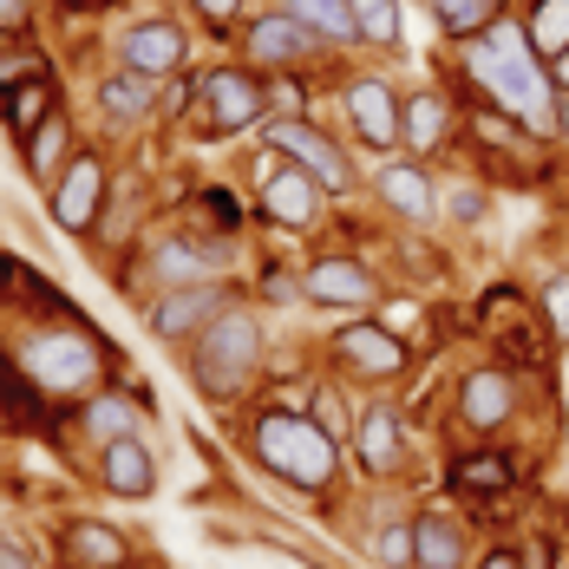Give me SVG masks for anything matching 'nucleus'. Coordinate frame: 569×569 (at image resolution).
Returning a JSON list of instances; mask_svg holds the SVG:
<instances>
[{
	"instance_id": "1",
	"label": "nucleus",
	"mask_w": 569,
	"mask_h": 569,
	"mask_svg": "<svg viewBox=\"0 0 569 569\" xmlns=\"http://www.w3.org/2000/svg\"><path fill=\"white\" fill-rule=\"evenodd\" d=\"M465 79L505 118H517L530 138H557V79H550V59L530 47L523 20L498 13L485 33H471L465 40Z\"/></svg>"
},
{
	"instance_id": "2",
	"label": "nucleus",
	"mask_w": 569,
	"mask_h": 569,
	"mask_svg": "<svg viewBox=\"0 0 569 569\" xmlns=\"http://www.w3.org/2000/svg\"><path fill=\"white\" fill-rule=\"evenodd\" d=\"M249 452L262 458L282 485H295V491H321L335 478V439L315 419L288 412V406H269V412L249 419Z\"/></svg>"
},
{
	"instance_id": "3",
	"label": "nucleus",
	"mask_w": 569,
	"mask_h": 569,
	"mask_svg": "<svg viewBox=\"0 0 569 569\" xmlns=\"http://www.w3.org/2000/svg\"><path fill=\"white\" fill-rule=\"evenodd\" d=\"M256 360H262V328H256V315L223 308V315H210L203 341L190 353V380L210 399H229V393H242V380L256 373Z\"/></svg>"
},
{
	"instance_id": "4",
	"label": "nucleus",
	"mask_w": 569,
	"mask_h": 569,
	"mask_svg": "<svg viewBox=\"0 0 569 569\" xmlns=\"http://www.w3.org/2000/svg\"><path fill=\"white\" fill-rule=\"evenodd\" d=\"M262 106H269V92H262V79H249L242 66H217V72L197 79V124H203L210 138L249 131V124L262 118Z\"/></svg>"
},
{
	"instance_id": "5",
	"label": "nucleus",
	"mask_w": 569,
	"mask_h": 569,
	"mask_svg": "<svg viewBox=\"0 0 569 569\" xmlns=\"http://www.w3.org/2000/svg\"><path fill=\"white\" fill-rule=\"evenodd\" d=\"M269 144L276 151H288L301 171L315 177L328 197H341V190H353V164L341 158V144L328 138V131H315V124H301V118H288V124H269Z\"/></svg>"
},
{
	"instance_id": "6",
	"label": "nucleus",
	"mask_w": 569,
	"mask_h": 569,
	"mask_svg": "<svg viewBox=\"0 0 569 569\" xmlns=\"http://www.w3.org/2000/svg\"><path fill=\"white\" fill-rule=\"evenodd\" d=\"M27 373L40 387H53V393H72V387H86L99 373V347L86 335H40L27 347Z\"/></svg>"
},
{
	"instance_id": "7",
	"label": "nucleus",
	"mask_w": 569,
	"mask_h": 569,
	"mask_svg": "<svg viewBox=\"0 0 569 569\" xmlns=\"http://www.w3.org/2000/svg\"><path fill=\"white\" fill-rule=\"evenodd\" d=\"M99 203H106V164H99V151H79L53 183V223L66 236H86L92 217H99Z\"/></svg>"
},
{
	"instance_id": "8",
	"label": "nucleus",
	"mask_w": 569,
	"mask_h": 569,
	"mask_svg": "<svg viewBox=\"0 0 569 569\" xmlns=\"http://www.w3.org/2000/svg\"><path fill=\"white\" fill-rule=\"evenodd\" d=\"M511 412H517V380L505 367L465 373V387H458V419H465V432H498Z\"/></svg>"
},
{
	"instance_id": "9",
	"label": "nucleus",
	"mask_w": 569,
	"mask_h": 569,
	"mask_svg": "<svg viewBox=\"0 0 569 569\" xmlns=\"http://www.w3.org/2000/svg\"><path fill=\"white\" fill-rule=\"evenodd\" d=\"M301 295L321 301V308H367V301L380 295V282H373V269L353 262V256H321V262L301 276Z\"/></svg>"
},
{
	"instance_id": "10",
	"label": "nucleus",
	"mask_w": 569,
	"mask_h": 569,
	"mask_svg": "<svg viewBox=\"0 0 569 569\" xmlns=\"http://www.w3.org/2000/svg\"><path fill=\"white\" fill-rule=\"evenodd\" d=\"M347 124H353V138L367 144V151H393L399 144V99L387 79H360V86H347Z\"/></svg>"
},
{
	"instance_id": "11",
	"label": "nucleus",
	"mask_w": 569,
	"mask_h": 569,
	"mask_svg": "<svg viewBox=\"0 0 569 569\" xmlns=\"http://www.w3.org/2000/svg\"><path fill=\"white\" fill-rule=\"evenodd\" d=\"M321 203H328V190L301 171V164H288V171H276L262 183V217L282 223V229H315L321 223Z\"/></svg>"
},
{
	"instance_id": "12",
	"label": "nucleus",
	"mask_w": 569,
	"mask_h": 569,
	"mask_svg": "<svg viewBox=\"0 0 569 569\" xmlns=\"http://www.w3.org/2000/svg\"><path fill=\"white\" fill-rule=\"evenodd\" d=\"M335 353L347 360V373H360V380H393L399 367H406V347L380 328V321H353L335 335Z\"/></svg>"
},
{
	"instance_id": "13",
	"label": "nucleus",
	"mask_w": 569,
	"mask_h": 569,
	"mask_svg": "<svg viewBox=\"0 0 569 569\" xmlns=\"http://www.w3.org/2000/svg\"><path fill=\"white\" fill-rule=\"evenodd\" d=\"M183 33H177L171 20H144V27H131L124 33V66L131 72H144V79H171L177 66H183Z\"/></svg>"
},
{
	"instance_id": "14",
	"label": "nucleus",
	"mask_w": 569,
	"mask_h": 569,
	"mask_svg": "<svg viewBox=\"0 0 569 569\" xmlns=\"http://www.w3.org/2000/svg\"><path fill=\"white\" fill-rule=\"evenodd\" d=\"M380 203H387L393 217H406V223H432V217H439V190H432V177L419 171V164H406V158L380 164Z\"/></svg>"
},
{
	"instance_id": "15",
	"label": "nucleus",
	"mask_w": 569,
	"mask_h": 569,
	"mask_svg": "<svg viewBox=\"0 0 569 569\" xmlns=\"http://www.w3.org/2000/svg\"><path fill=\"white\" fill-rule=\"evenodd\" d=\"M249 53H256V66H301V59L315 53V33L295 20V13H262L256 27H249Z\"/></svg>"
},
{
	"instance_id": "16",
	"label": "nucleus",
	"mask_w": 569,
	"mask_h": 569,
	"mask_svg": "<svg viewBox=\"0 0 569 569\" xmlns=\"http://www.w3.org/2000/svg\"><path fill=\"white\" fill-rule=\"evenodd\" d=\"M99 478H106L112 498H151L158 491V458L144 452L138 439H112L106 458H99Z\"/></svg>"
},
{
	"instance_id": "17",
	"label": "nucleus",
	"mask_w": 569,
	"mask_h": 569,
	"mask_svg": "<svg viewBox=\"0 0 569 569\" xmlns=\"http://www.w3.org/2000/svg\"><path fill=\"white\" fill-rule=\"evenodd\" d=\"M203 315H223V295L203 288V282H190V288H171V295L151 308V328H158L164 341H183V335L203 328Z\"/></svg>"
},
{
	"instance_id": "18",
	"label": "nucleus",
	"mask_w": 569,
	"mask_h": 569,
	"mask_svg": "<svg viewBox=\"0 0 569 569\" xmlns=\"http://www.w3.org/2000/svg\"><path fill=\"white\" fill-rule=\"evenodd\" d=\"M412 563L465 569V530H458L452 517H412Z\"/></svg>"
},
{
	"instance_id": "19",
	"label": "nucleus",
	"mask_w": 569,
	"mask_h": 569,
	"mask_svg": "<svg viewBox=\"0 0 569 569\" xmlns=\"http://www.w3.org/2000/svg\"><path fill=\"white\" fill-rule=\"evenodd\" d=\"M446 124H452V106H446L439 92H412V99L399 106V138L412 144V158H426V151L446 138Z\"/></svg>"
},
{
	"instance_id": "20",
	"label": "nucleus",
	"mask_w": 569,
	"mask_h": 569,
	"mask_svg": "<svg viewBox=\"0 0 569 569\" xmlns=\"http://www.w3.org/2000/svg\"><path fill=\"white\" fill-rule=\"evenodd\" d=\"M360 465L367 471H393L399 465V412L393 406H373L360 419Z\"/></svg>"
},
{
	"instance_id": "21",
	"label": "nucleus",
	"mask_w": 569,
	"mask_h": 569,
	"mask_svg": "<svg viewBox=\"0 0 569 569\" xmlns=\"http://www.w3.org/2000/svg\"><path fill=\"white\" fill-rule=\"evenodd\" d=\"M511 471H517V458L471 452V458H458V465H452V485L465 491V498H491V491H505V485H511Z\"/></svg>"
},
{
	"instance_id": "22",
	"label": "nucleus",
	"mask_w": 569,
	"mask_h": 569,
	"mask_svg": "<svg viewBox=\"0 0 569 569\" xmlns=\"http://www.w3.org/2000/svg\"><path fill=\"white\" fill-rule=\"evenodd\" d=\"M66 543H72V563L79 569H118L124 563V537L106 530V523H72Z\"/></svg>"
},
{
	"instance_id": "23",
	"label": "nucleus",
	"mask_w": 569,
	"mask_h": 569,
	"mask_svg": "<svg viewBox=\"0 0 569 569\" xmlns=\"http://www.w3.org/2000/svg\"><path fill=\"white\" fill-rule=\"evenodd\" d=\"M288 13H295L315 40H335V47H341V40H360V33H353V7H347V0H288Z\"/></svg>"
},
{
	"instance_id": "24",
	"label": "nucleus",
	"mask_w": 569,
	"mask_h": 569,
	"mask_svg": "<svg viewBox=\"0 0 569 569\" xmlns=\"http://www.w3.org/2000/svg\"><path fill=\"white\" fill-rule=\"evenodd\" d=\"M498 13H505V0H432V20H439L446 40H471V33H485Z\"/></svg>"
},
{
	"instance_id": "25",
	"label": "nucleus",
	"mask_w": 569,
	"mask_h": 569,
	"mask_svg": "<svg viewBox=\"0 0 569 569\" xmlns=\"http://www.w3.org/2000/svg\"><path fill=\"white\" fill-rule=\"evenodd\" d=\"M523 33H530V47H537L543 59H557L569 47V0H530Z\"/></svg>"
},
{
	"instance_id": "26",
	"label": "nucleus",
	"mask_w": 569,
	"mask_h": 569,
	"mask_svg": "<svg viewBox=\"0 0 569 569\" xmlns=\"http://www.w3.org/2000/svg\"><path fill=\"white\" fill-rule=\"evenodd\" d=\"M151 99H158V79H144V72H131V66L99 86V106H106L112 118H144L151 112Z\"/></svg>"
},
{
	"instance_id": "27",
	"label": "nucleus",
	"mask_w": 569,
	"mask_h": 569,
	"mask_svg": "<svg viewBox=\"0 0 569 569\" xmlns=\"http://www.w3.org/2000/svg\"><path fill=\"white\" fill-rule=\"evenodd\" d=\"M47 112H53V86H47V79L33 72V79H27V86H20V92L7 99V124L20 131V144H27V138H33V131L47 124Z\"/></svg>"
},
{
	"instance_id": "28",
	"label": "nucleus",
	"mask_w": 569,
	"mask_h": 569,
	"mask_svg": "<svg viewBox=\"0 0 569 569\" xmlns=\"http://www.w3.org/2000/svg\"><path fill=\"white\" fill-rule=\"evenodd\" d=\"M66 144H72V124H66L59 112H47V124L27 138V171H33V177H53L59 164H66Z\"/></svg>"
},
{
	"instance_id": "29",
	"label": "nucleus",
	"mask_w": 569,
	"mask_h": 569,
	"mask_svg": "<svg viewBox=\"0 0 569 569\" xmlns=\"http://www.w3.org/2000/svg\"><path fill=\"white\" fill-rule=\"evenodd\" d=\"M353 7V33L367 47H399V0H347Z\"/></svg>"
},
{
	"instance_id": "30",
	"label": "nucleus",
	"mask_w": 569,
	"mask_h": 569,
	"mask_svg": "<svg viewBox=\"0 0 569 569\" xmlns=\"http://www.w3.org/2000/svg\"><path fill=\"white\" fill-rule=\"evenodd\" d=\"M86 432H92V439H99V446H112V439H131V432H138V412H131V399H92V406H86Z\"/></svg>"
},
{
	"instance_id": "31",
	"label": "nucleus",
	"mask_w": 569,
	"mask_h": 569,
	"mask_svg": "<svg viewBox=\"0 0 569 569\" xmlns=\"http://www.w3.org/2000/svg\"><path fill=\"white\" fill-rule=\"evenodd\" d=\"M151 276H158V282H171V288H190V282H203V262H197V249L164 242V249L151 256Z\"/></svg>"
},
{
	"instance_id": "32",
	"label": "nucleus",
	"mask_w": 569,
	"mask_h": 569,
	"mask_svg": "<svg viewBox=\"0 0 569 569\" xmlns=\"http://www.w3.org/2000/svg\"><path fill=\"white\" fill-rule=\"evenodd\" d=\"M543 321H550V335L569 341V276H550L543 282Z\"/></svg>"
},
{
	"instance_id": "33",
	"label": "nucleus",
	"mask_w": 569,
	"mask_h": 569,
	"mask_svg": "<svg viewBox=\"0 0 569 569\" xmlns=\"http://www.w3.org/2000/svg\"><path fill=\"white\" fill-rule=\"evenodd\" d=\"M439 210H446L452 223H478V217H485V190H478V183H458V190H446Z\"/></svg>"
},
{
	"instance_id": "34",
	"label": "nucleus",
	"mask_w": 569,
	"mask_h": 569,
	"mask_svg": "<svg viewBox=\"0 0 569 569\" xmlns=\"http://www.w3.org/2000/svg\"><path fill=\"white\" fill-rule=\"evenodd\" d=\"M419 321H426V308H419V301H387V308H380V328H387V335H419Z\"/></svg>"
},
{
	"instance_id": "35",
	"label": "nucleus",
	"mask_w": 569,
	"mask_h": 569,
	"mask_svg": "<svg viewBox=\"0 0 569 569\" xmlns=\"http://www.w3.org/2000/svg\"><path fill=\"white\" fill-rule=\"evenodd\" d=\"M380 557L387 563H412V523H387L380 530Z\"/></svg>"
},
{
	"instance_id": "36",
	"label": "nucleus",
	"mask_w": 569,
	"mask_h": 569,
	"mask_svg": "<svg viewBox=\"0 0 569 569\" xmlns=\"http://www.w3.org/2000/svg\"><path fill=\"white\" fill-rule=\"evenodd\" d=\"M315 412H321L315 426H321L328 439H341V432H347V412H341V399H335V393H315Z\"/></svg>"
},
{
	"instance_id": "37",
	"label": "nucleus",
	"mask_w": 569,
	"mask_h": 569,
	"mask_svg": "<svg viewBox=\"0 0 569 569\" xmlns=\"http://www.w3.org/2000/svg\"><path fill=\"white\" fill-rule=\"evenodd\" d=\"M203 210H210V223H236V197L229 190H203Z\"/></svg>"
},
{
	"instance_id": "38",
	"label": "nucleus",
	"mask_w": 569,
	"mask_h": 569,
	"mask_svg": "<svg viewBox=\"0 0 569 569\" xmlns=\"http://www.w3.org/2000/svg\"><path fill=\"white\" fill-rule=\"evenodd\" d=\"M190 7H197L210 27H223V20H236V7H242V0H190Z\"/></svg>"
},
{
	"instance_id": "39",
	"label": "nucleus",
	"mask_w": 569,
	"mask_h": 569,
	"mask_svg": "<svg viewBox=\"0 0 569 569\" xmlns=\"http://www.w3.org/2000/svg\"><path fill=\"white\" fill-rule=\"evenodd\" d=\"M269 99H276V112H288V118L301 112V86H288V79L276 86V92H269Z\"/></svg>"
},
{
	"instance_id": "40",
	"label": "nucleus",
	"mask_w": 569,
	"mask_h": 569,
	"mask_svg": "<svg viewBox=\"0 0 569 569\" xmlns=\"http://www.w3.org/2000/svg\"><path fill=\"white\" fill-rule=\"evenodd\" d=\"M13 27H27V0H0V33H13Z\"/></svg>"
},
{
	"instance_id": "41",
	"label": "nucleus",
	"mask_w": 569,
	"mask_h": 569,
	"mask_svg": "<svg viewBox=\"0 0 569 569\" xmlns=\"http://www.w3.org/2000/svg\"><path fill=\"white\" fill-rule=\"evenodd\" d=\"M550 79H557V92H569V47L550 59Z\"/></svg>"
},
{
	"instance_id": "42",
	"label": "nucleus",
	"mask_w": 569,
	"mask_h": 569,
	"mask_svg": "<svg viewBox=\"0 0 569 569\" xmlns=\"http://www.w3.org/2000/svg\"><path fill=\"white\" fill-rule=\"evenodd\" d=\"M0 569H33V563H27V550H13V543H0Z\"/></svg>"
},
{
	"instance_id": "43",
	"label": "nucleus",
	"mask_w": 569,
	"mask_h": 569,
	"mask_svg": "<svg viewBox=\"0 0 569 569\" xmlns=\"http://www.w3.org/2000/svg\"><path fill=\"white\" fill-rule=\"evenodd\" d=\"M478 569H523V557H511V550H498V557H485Z\"/></svg>"
},
{
	"instance_id": "44",
	"label": "nucleus",
	"mask_w": 569,
	"mask_h": 569,
	"mask_svg": "<svg viewBox=\"0 0 569 569\" xmlns=\"http://www.w3.org/2000/svg\"><path fill=\"white\" fill-rule=\"evenodd\" d=\"M557 131L569 138V92H557Z\"/></svg>"
},
{
	"instance_id": "45",
	"label": "nucleus",
	"mask_w": 569,
	"mask_h": 569,
	"mask_svg": "<svg viewBox=\"0 0 569 569\" xmlns=\"http://www.w3.org/2000/svg\"><path fill=\"white\" fill-rule=\"evenodd\" d=\"M72 7H92V0H72Z\"/></svg>"
},
{
	"instance_id": "46",
	"label": "nucleus",
	"mask_w": 569,
	"mask_h": 569,
	"mask_svg": "<svg viewBox=\"0 0 569 569\" xmlns=\"http://www.w3.org/2000/svg\"><path fill=\"white\" fill-rule=\"evenodd\" d=\"M0 419H7V412H0Z\"/></svg>"
}]
</instances>
